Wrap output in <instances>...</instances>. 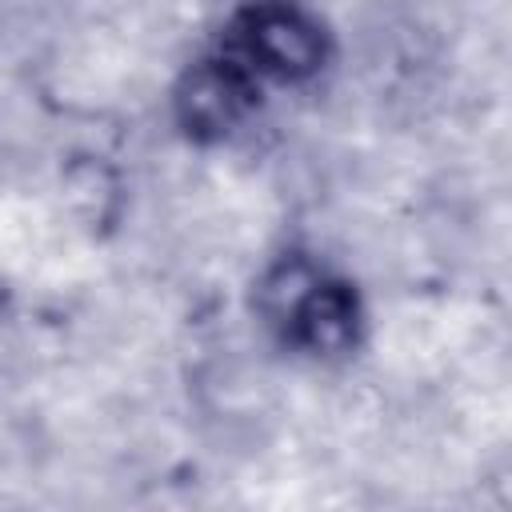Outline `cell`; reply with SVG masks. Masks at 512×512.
<instances>
[{
	"instance_id": "1",
	"label": "cell",
	"mask_w": 512,
	"mask_h": 512,
	"mask_svg": "<svg viewBox=\"0 0 512 512\" xmlns=\"http://www.w3.org/2000/svg\"><path fill=\"white\" fill-rule=\"evenodd\" d=\"M260 312L284 344L324 360L352 352L364 324L356 288L308 260H284L264 276Z\"/></svg>"
},
{
	"instance_id": "2",
	"label": "cell",
	"mask_w": 512,
	"mask_h": 512,
	"mask_svg": "<svg viewBox=\"0 0 512 512\" xmlns=\"http://www.w3.org/2000/svg\"><path fill=\"white\" fill-rule=\"evenodd\" d=\"M224 48L248 64L260 84H300L324 68L328 28L300 0H248L232 12Z\"/></svg>"
},
{
	"instance_id": "3",
	"label": "cell",
	"mask_w": 512,
	"mask_h": 512,
	"mask_svg": "<svg viewBox=\"0 0 512 512\" xmlns=\"http://www.w3.org/2000/svg\"><path fill=\"white\" fill-rule=\"evenodd\" d=\"M256 104H260V80L224 44H220V52L188 64L172 92L176 124L196 144L224 140L228 132H236L248 120V112Z\"/></svg>"
}]
</instances>
